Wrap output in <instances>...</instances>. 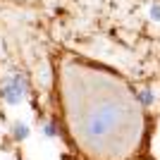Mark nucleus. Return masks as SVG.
Listing matches in <instances>:
<instances>
[{"label": "nucleus", "instance_id": "obj_1", "mask_svg": "<svg viewBox=\"0 0 160 160\" xmlns=\"http://www.w3.org/2000/svg\"><path fill=\"white\" fill-rule=\"evenodd\" d=\"M27 91H29V81L24 74H12L0 84V98L7 105H19L27 96Z\"/></svg>", "mask_w": 160, "mask_h": 160}, {"label": "nucleus", "instance_id": "obj_2", "mask_svg": "<svg viewBox=\"0 0 160 160\" xmlns=\"http://www.w3.org/2000/svg\"><path fill=\"white\" fill-rule=\"evenodd\" d=\"M29 134H31V127H29L27 122L17 120V122L12 124V139H14V141H24V139H29Z\"/></svg>", "mask_w": 160, "mask_h": 160}, {"label": "nucleus", "instance_id": "obj_3", "mask_svg": "<svg viewBox=\"0 0 160 160\" xmlns=\"http://www.w3.org/2000/svg\"><path fill=\"white\" fill-rule=\"evenodd\" d=\"M136 98H139V103H141L143 108H148V105H153V103H155V93L151 91V88H143V91H139V96H136Z\"/></svg>", "mask_w": 160, "mask_h": 160}, {"label": "nucleus", "instance_id": "obj_4", "mask_svg": "<svg viewBox=\"0 0 160 160\" xmlns=\"http://www.w3.org/2000/svg\"><path fill=\"white\" fill-rule=\"evenodd\" d=\"M43 134H46L48 139H55V136L60 134V127H58V122H55V120H48L46 124H43Z\"/></svg>", "mask_w": 160, "mask_h": 160}, {"label": "nucleus", "instance_id": "obj_5", "mask_svg": "<svg viewBox=\"0 0 160 160\" xmlns=\"http://www.w3.org/2000/svg\"><path fill=\"white\" fill-rule=\"evenodd\" d=\"M148 17L153 22H160V2H151V7H148Z\"/></svg>", "mask_w": 160, "mask_h": 160}]
</instances>
